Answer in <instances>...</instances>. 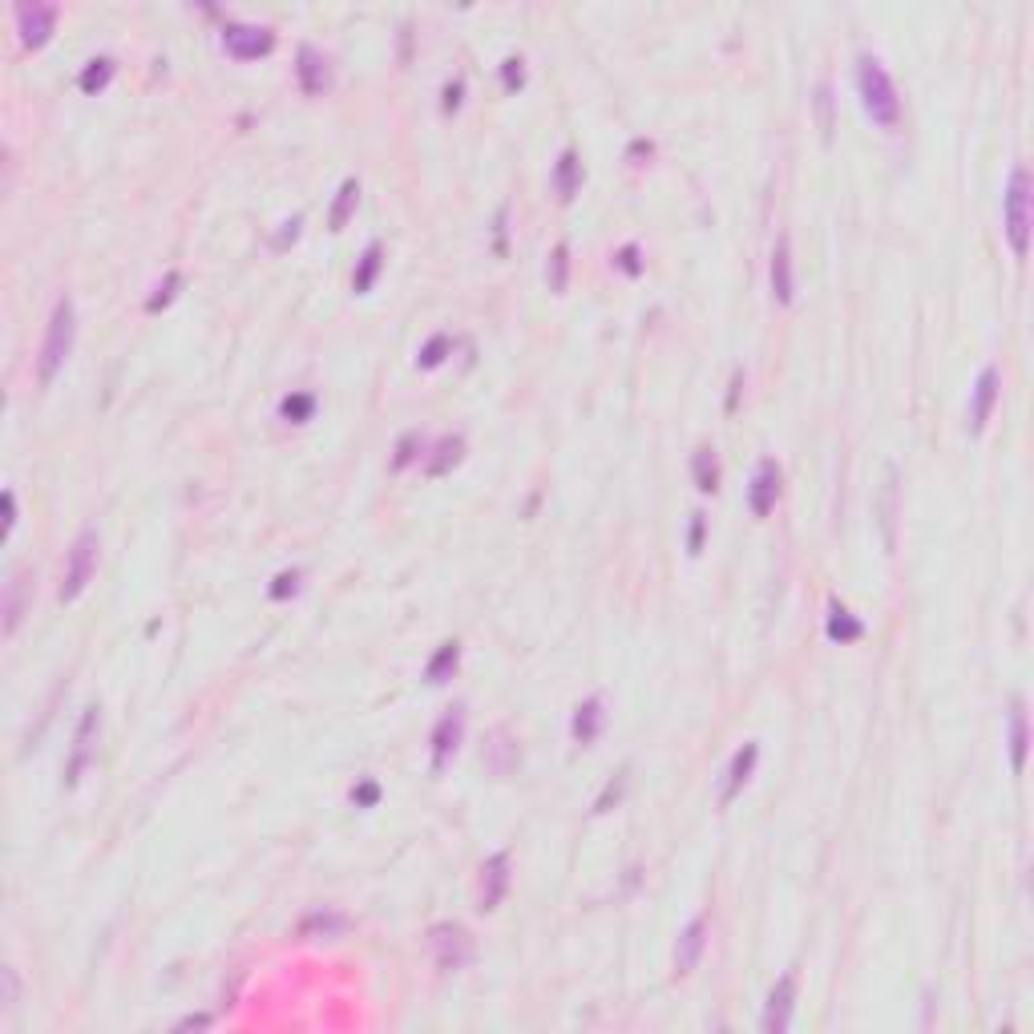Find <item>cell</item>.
Segmentation results:
<instances>
[{"mask_svg":"<svg viewBox=\"0 0 1034 1034\" xmlns=\"http://www.w3.org/2000/svg\"><path fill=\"white\" fill-rule=\"evenodd\" d=\"M857 93H861V110L873 118V126H881V130L901 126V93L877 53L857 57Z\"/></svg>","mask_w":1034,"mask_h":1034,"instance_id":"cell-1","label":"cell"},{"mask_svg":"<svg viewBox=\"0 0 1034 1034\" xmlns=\"http://www.w3.org/2000/svg\"><path fill=\"white\" fill-rule=\"evenodd\" d=\"M73 340H77V307L69 295H61L53 303V316L45 324V340H41V356H37V380L49 388L57 380V372L65 368V360L73 356Z\"/></svg>","mask_w":1034,"mask_h":1034,"instance_id":"cell-2","label":"cell"},{"mask_svg":"<svg viewBox=\"0 0 1034 1034\" xmlns=\"http://www.w3.org/2000/svg\"><path fill=\"white\" fill-rule=\"evenodd\" d=\"M1002 231L1010 239L1014 259H1026V251H1030V170L1022 162L1010 170V182L1002 190Z\"/></svg>","mask_w":1034,"mask_h":1034,"instance_id":"cell-3","label":"cell"},{"mask_svg":"<svg viewBox=\"0 0 1034 1034\" xmlns=\"http://www.w3.org/2000/svg\"><path fill=\"white\" fill-rule=\"evenodd\" d=\"M97 550H101V538H97L93 526L73 538V546L65 554V570H61V590H57L61 602H77L85 594V586L97 574Z\"/></svg>","mask_w":1034,"mask_h":1034,"instance_id":"cell-4","label":"cell"},{"mask_svg":"<svg viewBox=\"0 0 1034 1034\" xmlns=\"http://www.w3.org/2000/svg\"><path fill=\"white\" fill-rule=\"evenodd\" d=\"M429 954H433V962H437V970H441V974H457V970H465V966H469V958H473V938H469V929H465V925H457V921H437V925L429 929Z\"/></svg>","mask_w":1034,"mask_h":1034,"instance_id":"cell-5","label":"cell"},{"mask_svg":"<svg viewBox=\"0 0 1034 1034\" xmlns=\"http://www.w3.org/2000/svg\"><path fill=\"white\" fill-rule=\"evenodd\" d=\"M219 41H223V53L235 57V61H259V57H271L275 49V29L271 25H251V21H227L219 29Z\"/></svg>","mask_w":1034,"mask_h":1034,"instance_id":"cell-6","label":"cell"},{"mask_svg":"<svg viewBox=\"0 0 1034 1034\" xmlns=\"http://www.w3.org/2000/svg\"><path fill=\"white\" fill-rule=\"evenodd\" d=\"M97 732H101V707H85L81 719H77V732H73V748H69V760H65V776L61 784L65 788H77L89 760H93V748H97Z\"/></svg>","mask_w":1034,"mask_h":1034,"instance_id":"cell-7","label":"cell"},{"mask_svg":"<svg viewBox=\"0 0 1034 1034\" xmlns=\"http://www.w3.org/2000/svg\"><path fill=\"white\" fill-rule=\"evenodd\" d=\"M461 740H465V707H449L437 723H433V736H429V768L441 776L445 764L461 752Z\"/></svg>","mask_w":1034,"mask_h":1034,"instance_id":"cell-8","label":"cell"},{"mask_svg":"<svg viewBox=\"0 0 1034 1034\" xmlns=\"http://www.w3.org/2000/svg\"><path fill=\"white\" fill-rule=\"evenodd\" d=\"M998 396H1002V372H998V364H986V368L978 372L974 388H970V408H966V429H970L974 437L986 433L994 408H998Z\"/></svg>","mask_w":1034,"mask_h":1034,"instance_id":"cell-9","label":"cell"},{"mask_svg":"<svg viewBox=\"0 0 1034 1034\" xmlns=\"http://www.w3.org/2000/svg\"><path fill=\"white\" fill-rule=\"evenodd\" d=\"M295 81L307 97H324L332 89V57L316 45H299L295 53Z\"/></svg>","mask_w":1034,"mask_h":1034,"instance_id":"cell-10","label":"cell"},{"mask_svg":"<svg viewBox=\"0 0 1034 1034\" xmlns=\"http://www.w3.org/2000/svg\"><path fill=\"white\" fill-rule=\"evenodd\" d=\"M509 881H513V873H509V853L485 857V865H481V873H477V913H493V909L505 901Z\"/></svg>","mask_w":1034,"mask_h":1034,"instance_id":"cell-11","label":"cell"},{"mask_svg":"<svg viewBox=\"0 0 1034 1034\" xmlns=\"http://www.w3.org/2000/svg\"><path fill=\"white\" fill-rule=\"evenodd\" d=\"M17 33H21V45L25 49H41V45H49V37H53V29H57V17H61V9L57 5H17Z\"/></svg>","mask_w":1034,"mask_h":1034,"instance_id":"cell-12","label":"cell"},{"mask_svg":"<svg viewBox=\"0 0 1034 1034\" xmlns=\"http://www.w3.org/2000/svg\"><path fill=\"white\" fill-rule=\"evenodd\" d=\"M792 1006H796V970L780 974L776 986L768 990V1006H764L760 1030H764V1034H784V1030L792 1026Z\"/></svg>","mask_w":1034,"mask_h":1034,"instance_id":"cell-13","label":"cell"},{"mask_svg":"<svg viewBox=\"0 0 1034 1034\" xmlns=\"http://www.w3.org/2000/svg\"><path fill=\"white\" fill-rule=\"evenodd\" d=\"M703 950H707V913H699V917H691V921L683 925V934H679V942H675V954H671L675 978L695 974Z\"/></svg>","mask_w":1034,"mask_h":1034,"instance_id":"cell-14","label":"cell"},{"mask_svg":"<svg viewBox=\"0 0 1034 1034\" xmlns=\"http://www.w3.org/2000/svg\"><path fill=\"white\" fill-rule=\"evenodd\" d=\"M602 728H606V703H602V695L578 699L574 711H570V740H574L578 748H590V744H598Z\"/></svg>","mask_w":1034,"mask_h":1034,"instance_id":"cell-15","label":"cell"},{"mask_svg":"<svg viewBox=\"0 0 1034 1034\" xmlns=\"http://www.w3.org/2000/svg\"><path fill=\"white\" fill-rule=\"evenodd\" d=\"M780 501V465L776 457H760L756 473H752V485H748V509L752 517H768Z\"/></svg>","mask_w":1034,"mask_h":1034,"instance_id":"cell-16","label":"cell"},{"mask_svg":"<svg viewBox=\"0 0 1034 1034\" xmlns=\"http://www.w3.org/2000/svg\"><path fill=\"white\" fill-rule=\"evenodd\" d=\"M768 283H772V299H776L780 307H792V299H796V275H792V239H788V235H776V243H772Z\"/></svg>","mask_w":1034,"mask_h":1034,"instance_id":"cell-17","label":"cell"},{"mask_svg":"<svg viewBox=\"0 0 1034 1034\" xmlns=\"http://www.w3.org/2000/svg\"><path fill=\"white\" fill-rule=\"evenodd\" d=\"M756 764H760V744H756V740H748L744 748H736V756H732L728 772H723V792H719V804H723V808H728V804L748 788V780H752Z\"/></svg>","mask_w":1034,"mask_h":1034,"instance_id":"cell-18","label":"cell"},{"mask_svg":"<svg viewBox=\"0 0 1034 1034\" xmlns=\"http://www.w3.org/2000/svg\"><path fill=\"white\" fill-rule=\"evenodd\" d=\"M481 760H485V768H489L493 776H509L517 764H522V748H517V740L509 736V728H493V736H489Z\"/></svg>","mask_w":1034,"mask_h":1034,"instance_id":"cell-19","label":"cell"},{"mask_svg":"<svg viewBox=\"0 0 1034 1034\" xmlns=\"http://www.w3.org/2000/svg\"><path fill=\"white\" fill-rule=\"evenodd\" d=\"M582 178H586V170H582V154H578L574 146H566V150L558 154V162H554V174H550L554 194H558L562 202H574V198H578V190H582Z\"/></svg>","mask_w":1034,"mask_h":1034,"instance_id":"cell-20","label":"cell"},{"mask_svg":"<svg viewBox=\"0 0 1034 1034\" xmlns=\"http://www.w3.org/2000/svg\"><path fill=\"white\" fill-rule=\"evenodd\" d=\"M29 598H33V578H29L25 570H17V574L9 578V586H5V635H9V639H13L17 627H21V618H25V610H29Z\"/></svg>","mask_w":1034,"mask_h":1034,"instance_id":"cell-21","label":"cell"},{"mask_svg":"<svg viewBox=\"0 0 1034 1034\" xmlns=\"http://www.w3.org/2000/svg\"><path fill=\"white\" fill-rule=\"evenodd\" d=\"M344 929H348V913H340V909H332V905H320V909H312V913H303V921H299L295 934H299V938H340Z\"/></svg>","mask_w":1034,"mask_h":1034,"instance_id":"cell-22","label":"cell"},{"mask_svg":"<svg viewBox=\"0 0 1034 1034\" xmlns=\"http://www.w3.org/2000/svg\"><path fill=\"white\" fill-rule=\"evenodd\" d=\"M429 453H433V457H425V473H429V477H445L453 465H461V457H465V437L445 433V437H437V441L429 445Z\"/></svg>","mask_w":1034,"mask_h":1034,"instance_id":"cell-23","label":"cell"},{"mask_svg":"<svg viewBox=\"0 0 1034 1034\" xmlns=\"http://www.w3.org/2000/svg\"><path fill=\"white\" fill-rule=\"evenodd\" d=\"M897 493H901V485H897V465H889V473H885V489H881V505H877V513H881V538H885V550H893L897 546Z\"/></svg>","mask_w":1034,"mask_h":1034,"instance_id":"cell-24","label":"cell"},{"mask_svg":"<svg viewBox=\"0 0 1034 1034\" xmlns=\"http://www.w3.org/2000/svg\"><path fill=\"white\" fill-rule=\"evenodd\" d=\"M824 635L845 647V643L865 639V623H861V618H857L845 602H833V606H829V623H824Z\"/></svg>","mask_w":1034,"mask_h":1034,"instance_id":"cell-25","label":"cell"},{"mask_svg":"<svg viewBox=\"0 0 1034 1034\" xmlns=\"http://www.w3.org/2000/svg\"><path fill=\"white\" fill-rule=\"evenodd\" d=\"M114 73H118V61L114 57H89L85 65H81V73H77V89L81 93H89V97H97V93H106L110 89V81H114Z\"/></svg>","mask_w":1034,"mask_h":1034,"instance_id":"cell-26","label":"cell"},{"mask_svg":"<svg viewBox=\"0 0 1034 1034\" xmlns=\"http://www.w3.org/2000/svg\"><path fill=\"white\" fill-rule=\"evenodd\" d=\"M380 271H384V243H380V239H372V243L364 247V255L356 259V271H352V291H356V295H368V291L376 287Z\"/></svg>","mask_w":1034,"mask_h":1034,"instance_id":"cell-27","label":"cell"},{"mask_svg":"<svg viewBox=\"0 0 1034 1034\" xmlns=\"http://www.w3.org/2000/svg\"><path fill=\"white\" fill-rule=\"evenodd\" d=\"M457 667H461V643H457V639H445V643L429 655V663H425V679H429L433 687H445V683L457 675Z\"/></svg>","mask_w":1034,"mask_h":1034,"instance_id":"cell-28","label":"cell"},{"mask_svg":"<svg viewBox=\"0 0 1034 1034\" xmlns=\"http://www.w3.org/2000/svg\"><path fill=\"white\" fill-rule=\"evenodd\" d=\"M356 206H360V178H344L336 198H332V211H328V231L332 235H340L348 227V219L356 215Z\"/></svg>","mask_w":1034,"mask_h":1034,"instance_id":"cell-29","label":"cell"},{"mask_svg":"<svg viewBox=\"0 0 1034 1034\" xmlns=\"http://www.w3.org/2000/svg\"><path fill=\"white\" fill-rule=\"evenodd\" d=\"M429 457V437L421 433V429H408L400 441H396V449H392V473H404L408 465H417V461H425Z\"/></svg>","mask_w":1034,"mask_h":1034,"instance_id":"cell-30","label":"cell"},{"mask_svg":"<svg viewBox=\"0 0 1034 1034\" xmlns=\"http://www.w3.org/2000/svg\"><path fill=\"white\" fill-rule=\"evenodd\" d=\"M691 481H695L699 493H715L719 489V457H715L711 445H699L691 453Z\"/></svg>","mask_w":1034,"mask_h":1034,"instance_id":"cell-31","label":"cell"},{"mask_svg":"<svg viewBox=\"0 0 1034 1034\" xmlns=\"http://www.w3.org/2000/svg\"><path fill=\"white\" fill-rule=\"evenodd\" d=\"M316 392H303V388H295V392H287L283 400H279V421H287V425H307L316 417Z\"/></svg>","mask_w":1034,"mask_h":1034,"instance_id":"cell-32","label":"cell"},{"mask_svg":"<svg viewBox=\"0 0 1034 1034\" xmlns=\"http://www.w3.org/2000/svg\"><path fill=\"white\" fill-rule=\"evenodd\" d=\"M1026 748H1030V732H1026V703H1022V699H1014V707H1010V764H1014V772H1022V768H1026Z\"/></svg>","mask_w":1034,"mask_h":1034,"instance_id":"cell-33","label":"cell"},{"mask_svg":"<svg viewBox=\"0 0 1034 1034\" xmlns=\"http://www.w3.org/2000/svg\"><path fill=\"white\" fill-rule=\"evenodd\" d=\"M453 348H457V340L449 336V332H433L425 344H421V352H417V368H425V372H437L449 356H453Z\"/></svg>","mask_w":1034,"mask_h":1034,"instance_id":"cell-34","label":"cell"},{"mask_svg":"<svg viewBox=\"0 0 1034 1034\" xmlns=\"http://www.w3.org/2000/svg\"><path fill=\"white\" fill-rule=\"evenodd\" d=\"M812 106H816V126H820L824 142H833V126H837V118H833V81H829V77H820V81H816V97H812Z\"/></svg>","mask_w":1034,"mask_h":1034,"instance_id":"cell-35","label":"cell"},{"mask_svg":"<svg viewBox=\"0 0 1034 1034\" xmlns=\"http://www.w3.org/2000/svg\"><path fill=\"white\" fill-rule=\"evenodd\" d=\"M546 283H550L554 295H566V287H570V243H558V247L550 251V259H546Z\"/></svg>","mask_w":1034,"mask_h":1034,"instance_id":"cell-36","label":"cell"},{"mask_svg":"<svg viewBox=\"0 0 1034 1034\" xmlns=\"http://www.w3.org/2000/svg\"><path fill=\"white\" fill-rule=\"evenodd\" d=\"M178 287H182V271H166V275L154 283V295L146 299V312H162V307H170L174 295H178Z\"/></svg>","mask_w":1034,"mask_h":1034,"instance_id":"cell-37","label":"cell"},{"mask_svg":"<svg viewBox=\"0 0 1034 1034\" xmlns=\"http://www.w3.org/2000/svg\"><path fill=\"white\" fill-rule=\"evenodd\" d=\"M526 57L522 53H509L505 61H501V89L505 93H522L526 89Z\"/></svg>","mask_w":1034,"mask_h":1034,"instance_id":"cell-38","label":"cell"},{"mask_svg":"<svg viewBox=\"0 0 1034 1034\" xmlns=\"http://www.w3.org/2000/svg\"><path fill=\"white\" fill-rule=\"evenodd\" d=\"M299 586H303V570H299V566H291V570H279V574L271 578L267 594H271V602H287V598H295V594H299Z\"/></svg>","mask_w":1034,"mask_h":1034,"instance_id":"cell-39","label":"cell"},{"mask_svg":"<svg viewBox=\"0 0 1034 1034\" xmlns=\"http://www.w3.org/2000/svg\"><path fill=\"white\" fill-rule=\"evenodd\" d=\"M614 267H618V271H623L627 279H639V275L647 271L643 247H639V243H623V247H618V251H614Z\"/></svg>","mask_w":1034,"mask_h":1034,"instance_id":"cell-40","label":"cell"},{"mask_svg":"<svg viewBox=\"0 0 1034 1034\" xmlns=\"http://www.w3.org/2000/svg\"><path fill=\"white\" fill-rule=\"evenodd\" d=\"M623 792H627V768L606 780V788H602V792H598V800H594V816H606L618 800H623Z\"/></svg>","mask_w":1034,"mask_h":1034,"instance_id":"cell-41","label":"cell"},{"mask_svg":"<svg viewBox=\"0 0 1034 1034\" xmlns=\"http://www.w3.org/2000/svg\"><path fill=\"white\" fill-rule=\"evenodd\" d=\"M461 101H465V77L457 73V77H449L445 89H441V114H457Z\"/></svg>","mask_w":1034,"mask_h":1034,"instance_id":"cell-42","label":"cell"},{"mask_svg":"<svg viewBox=\"0 0 1034 1034\" xmlns=\"http://www.w3.org/2000/svg\"><path fill=\"white\" fill-rule=\"evenodd\" d=\"M376 800H380V784H376L372 776H368V780H360V784L352 788V804H356V808H372Z\"/></svg>","mask_w":1034,"mask_h":1034,"instance_id":"cell-43","label":"cell"},{"mask_svg":"<svg viewBox=\"0 0 1034 1034\" xmlns=\"http://www.w3.org/2000/svg\"><path fill=\"white\" fill-rule=\"evenodd\" d=\"M651 158H655V142H651V138H635V142L627 146V162H631V166H647Z\"/></svg>","mask_w":1034,"mask_h":1034,"instance_id":"cell-44","label":"cell"},{"mask_svg":"<svg viewBox=\"0 0 1034 1034\" xmlns=\"http://www.w3.org/2000/svg\"><path fill=\"white\" fill-rule=\"evenodd\" d=\"M0 982H5V994H0V1010L9 1014V1010L17 1006V970L5 966V970H0Z\"/></svg>","mask_w":1034,"mask_h":1034,"instance_id":"cell-45","label":"cell"},{"mask_svg":"<svg viewBox=\"0 0 1034 1034\" xmlns=\"http://www.w3.org/2000/svg\"><path fill=\"white\" fill-rule=\"evenodd\" d=\"M703 534H707V517L691 513V530H687V550L691 554H703Z\"/></svg>","mask_w":1034,"mask_h":1034,"instance_id":"cell-46","label":"cell"},{"mask_svg":"<svg viewBox=\"0 0 1034 1034\" xmlns=\"http://www.w3.org/2000/svg\"><path fill=\"white\" fill-rule=\"evenodd\" d=\"M299 227H303V215H291V219L283 223V231H279L275 247H287V243H295V239H299Z\"/></svg>","mask_w":1034,"mask_h":1034,"instance_id":"cell-47","label":"cell"},{"mask_svg":"<svg viewBox=\"0 0 1034 1034\" xmlns=\"http://www.w3.org/2000/svg\"><path fill=\"white\" fill-rule=\"evenodd\" d=\"M17 530V489H5V538Z\"/></svg>","mask_w":1034,"mask_h":1034,"instance_id":"cell-48","label":"cell"},{"mask_svg":"<svg viewBox=\"0 0 1034 1034\" xmlns=\"http://www.w3.org/2000/svg\"><path fill=\"white\" fill-rule=\"evenodd\" d=\"M505 223H509V206H501V211H497V227H493V235H497V255H505Z\"/></svg>","mask_w":1034,"mask_h":1034,"instance_id":"cell-49","label":"cell"},{"mask_svg":"<svg viewBox=\"0 0 1034 1034\" xmlns=\"http://www.w3.org/2000/svg\"><path fill=\"white\" fill-rule=\"evenodd\" d=\"M740 388H744V372H736V376H732V388H728V412H736V404H740Z\"/></svg>","mask_w":1034,"mask_h":1034,"instance_id":"cell-50","label":"cell"},{"mask_svg":"<svg viewBox=\"0 0 1034 1034\" xmlns=\"http://www.w3.org/2000/svg\"><path fill=\"white\" fill-rule=\"evenodd\" d=\"M206 1022H211V1018H202V1014H190V1018H182V1022H178V1030H190V1026H206Z\"/></svg>","mask_w":1034,"mask_h":1034,"instance_id":"cell-51","label":"cell"}]
</instances>
